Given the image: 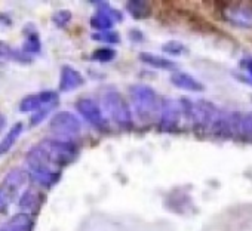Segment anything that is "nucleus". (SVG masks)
<instances>
[{
    "label": "nucleus",
    "mask_w": 252,
    "mask_h": 231,
    "mask_svg": "<svg viewBox=\"0 0 252 231\" xmlns=\"http://www.w3.org/2000/svg\"><path fill=\"white\" fill-rule=\"evenodd\" d=\"M242 67L246 70V73L249 74V77L252 79V58H246L242 61Z\"/></svg>",
    "instance_id": "27"
},
{
    "label": "nucleus",
    "mask_w": 252,
    "mask_h": 231,
    "mask_svg": "<svg viewBox=\"0 0 252 231\" xmlns=\"http://www.w3.org/2000/svg\"><path fill=\"white\" fill-rule=\"evenodd\" d=\"M96 6H98V9H96L95 15L91 18V26L94 29H96L98 33L99 31H110L111 27L114 26V23L123 20V15L117 9L111 8L107 3H98Z\"/></svg>",
    "instance_id": "9"
},
{
    "label": "nucleus",
    "mask_w": 252,
    "mask_h": 231,
    "mask_svg": "<svg viewBox=\"0 0 252 231\" xmlns=\"http://www.w3.org/2000/svg\"><path fill=\"white\" fill-rule=\"evenodd\" d=\"M239 135L245 141H251L252 143V113H248V114L242 116Z\"/></svg>",
    "instance_id": "20"
},
{
    "label": "nucleus",
    "mask_w": 252,
    "mask_h": 231,
    "mask_svg": "<svg viewBox=\"0 0 252 231\" xmlns=\"http://www.w3.org/2000/svg\"><path fill=\"white\" fill-rule=\"evenodd\" d=\"M180 116H181V105L174 99H163L162 101V111L159 119V129L162 132H175L180 126Z\"/></svg>",
    "instance_id": "8"
},
{
    "label": "nucleus",
    "mask_w": 252,
    "mask_h": 231,
    "mask_svg": "<svg viewBox=\"0 0 252 231\" xmlns=\"http://www.w3.org/2000/svg\"><path fill=\"white\" fill-rule=\"evenodd\" d=\"M94 40H99V42H105V43H110V45H114V43H119V34L114 33V31H99V33H95L92 36Z\"/></svg>",
    "instance_id": "23"
},
{
    "label": "nucleus",
    "mask_w": 252,
    "mask_h": 231,
    "mask_svg": "<svg viewBox=\"0 0 252 231\" xmlns=\"http://www.w3.org/2000/svg\"><path fill=\"white\" fill-rule=\"evenodd\" d=\"M6 126V119H5V116L0 113V132H2Z\"/></svg>",
    "instance_id": "28"
},
{
    "label": "nucleus",
    "mask_w": 252,
    "mask_h": 231,
    "mask_svg": "<svg viewBox=\"0 0 252 231\" xmlns=\"http://www.w3.org/2000/svg\"><path fill=\"white\" fill-rule=\"evenodd\" d=\"M224 18L236 27H252V6L243 3H233L224 9Z\"/></svg>",
    "instance_id": "10"
},
{
    "label": "nucleus",
    "mask_w": 252,
    "mask_h": 231,
    "mask_svg": "<svg viewBox=\"0 0 252 231\" xmlns=\"http://www.w3.org/2000/svg\"><path fill=\"white\" fill-rule=\"evenodd\" d=\"M33 225H34V221L32 215L23 212V213L14 215L6 224L0 227V231H33Z\"/></svg>",
    "instance_id": "13"
},
{
    "label": "nucleus",
    "mask_w": 252,
    "mask_h": 231,
    "mask_svg": "<svg viewBox=\"0 0 252 231\" xmlns=\"http://www.w3.org/2000/svg\"><path fill=\"white\" fill-rule=\"evenodd\" d=\"M102 104L105 107V111L108 113L110 119L116 122L123 129H131L132 128V113L129 105L126 104L123 96L116 92L110 90L104 95Z\"/></svg>",
    "instance_id": "3"
},
{
    "label": "nucleus",
    "mask_w": 252,
    "mask_h": 231,
    "mask_svg": "<svg viewBox=\"0 0 252 231\" xmlns=\"http://www.w3.org/2000/svg\"><path fill=\"white\" fill-rule=\"evenodd\" d=\"M76 108L77 111L82 114V117L92 125L95 129L101 131V132H107L108 131V122L104 117V114L101 111V108L98 107V104L94 99L89 98H82L76 102Z\"/></svg>",
    "instance_id": "7"
},
{
    "label": "nucleus",
    "mask_w": 252,
    "mask_h": 231,
    "mask_svg": "<svg viewBox=\"0 0 252 231\" xmlns=\"http://www.w3.org/2000/svg\"><path fill=\"white\" fill-rule=\"evenodd\" d=\"M85 83L83 76L70 65H63L61 76H60V90L61 92H71L80 87Z\"/></svg>",
    "instance_id": "11"
},
{
    "label": "nucleus",
    "mask_w": 252,
    "mask_h": 231,
    "mask_svg": "<svg viewBox=\"0 0 252 231\" xmlns=\"http://www.w3.org/2000/svg\"><path fill=\"white\" fill-rule=\"evenodd\" d=\"M140 59L146 64H149L150 67L153 68H158V70H174L175 68V64L166 58H162L159 55H155V54H150V52H141L140 54Z\"/></svg>",
    "instance_id": "16"
},
{
    "label": "nucleus",
    "mask_w": 252,
    "mask_h": 231,
    "mask_svg": "<svg viewBox=\"0 0 252 231\" xmlns=\"http://www.w3.org/2000/svg\"><path fill=\"white\" fill-rule=\"evenodd\" d=\"M163 52L169 54V55H174V57H178V55H183L186 52V46L180 42H175V40H171L168 43H165L162 46Z\"/></svg>",
    "instance_id": "22"
},
{
    "label": "nucleus",
    "mask_w": 252,
    "mask_h": 231,
    "mask_svg": "<svg viewBox=\"0 0 252 231\" xmlns=\"http://www.w3.org/2000/svg\"><path fill=\"white\" fill-rule=\"evenodd\" d=\"M126 11L135 20H146L152 15V5L149 2H141V0H132V2L126 3Z\"/></svg>",
    "instance_id": "15"
},
{
    "label": "nucleus",
    "mask_w": 252,
    "mask_h": 231,
    "mask_svg": "<svg viewBox=\"0 0 252 231\" xmlns=\"http://www.w3.org/2000/svg\"><path fill=\"white\" fill-rule=\"evenodd\" d=\"M40 145L48 153L52 165L60 171L61 168L70 165L79 154V148L71 141H61V140H45Z\"/></svg>",
    "instance_id": "4"
},
{
    "label": "nucleus",
    "mask_w": 252,
    "mask_h": 231,
    "mask_svg": "<svg viewBox=\"0 0 252 231\" xmlns=\"http://www.w3.org/2000/svg\"><path fill=\"white\" fill-rule=\"evenodd\" d=\"M135 113L141 122H152L162 111V98L147 85H135L129 89Z\"/></svg>",
    "instance_id": "2"
},
{
    "label": "nucleus",
    "mask_w": 252,
    "mask_h": 231,
    "mask_svg": "<svg viewBox=\"0 0 252 231\" xmlns=\"http://www.w3.org/2000/svg\"><path fill=\"white\" fill-rule=\"evenodd\" d=\"M49 129L60 137L64 138H71L80 134L82 125L80 120L70 111H60L51 119Z\"/></svg>",
    "instance_id": "6"
},
{
    "label": "nucleus",
    "mask_w": 252,
    "mask_h": 231,
    "mask_svg": "<svg viewBox=\"0 0 252 231\" xmlns=\"http://www.w3.org/2000/svg\"><path fill=\"white\" fill-rule=\"evenodd\" d=\"M42 107L46 108V107H49V105L45 104V101H43V98H42L40 93H37V95H29V96H26V98L21 101V104H20V111H21V113H32V111L37 113L39 110H42Z\"/></svg>",
    "instance_id": "18"
},
{
    "label": "nucleus",
    "mask_w": 252,
    "mask_h": 231,
    "mask_svg": "<svg viewBox=\"0 0 252 231\" xmlns=\"http://www.w3.org/2000/svg\"><path fill=\"white\" fill-rule=\"evenodd\" d=\"M18 204H20L21 209H24L27 212H36L39 209V206H40V196L36 191L29 190L21 196Z\"/></svg>",
    "instance_id": "19"
},
{
    "label": "nucleus",
    "mask_w": 252,
    "mask_h": 231,
    "mask_svg": "<svg viewBox=\"0 0 252 231\" xmlns=\"http://www.w3.org/2000/svg\"><path fill=\"white\" fill-rule=\"evenodd\" d=\"M26 179L27 175L20 168H15L6 173L2 184H0V212H5L11 206V203L18 196L20 190L26 184Z\"/></svg>",
    "instance_id": "5"
},
{
    "label": "nucleus",
    "mask_w": 252,
    "mask_h": 231,
    "mask_svg": "<svg viewBox=\"0 0 252 231\" xmlns=\"http://www.w3.org/2000/svg\"><path fill=\"white\" fill-rule=\"evenodd\" d=\"M114 58H116V51L111 48H99V49L94 51V54H92V59L99 61V62H110Z\"/></svg>",
    "instance_id": "21"
},
{
    "label": "nucleus",
    "mask_w": 252,
    "mask_h": 231,
    "mask_svg": "<svg viewBox=\"0 0 252 231\" xmlns=\"http://www.w3.org/2000/svg\"><path fill=\"white\" fill-rule=\"evenodd\" d=\"M171 83L183 90L187 92H202L203 90V85L193 76L184 73V71H175L171 76Z\"/></svg>",
    "instance_id": "12"
},
{
    "label": "nucleus",
    "mask_w": 252,
    "mask_h": 231,
    "mask_svg": "<svg viewBox=\"0 0 252 231\" xmlns=\"http://www.w3.org/2000/svg\"><path fill=\"white\" fill-rule=\"evenodd\" d=\"M26 166H27V169L30 172V178L36 184H39L42 187H46V188L57 184L60 176H61V171H58L52 165L48 153L45 151V148L40 144H37L36 147H33L27 153Z\"/></svg>",
    "instance_id": "1"
},
{
    "label": "nucleus",
    "mask_w": 252,
    "mask_h": 231,
    "mask_svg": "<svg viewBox=\"0 0 252 231\" xmlns=\"http://www.w3.org/2000/svg\"><path fill=\"white\" fill-rule=\"evenodd\" d=\"M23 129H24V125L21 122H17L15 125L11 126L8 134L2 138V141H0V156H5L15 145L17 140L23 134Z\"/></svg>",
    "instance_id": "14"
},
{
    "label": "nucleus",
    "mask_w": 252,
    "mask_h": 231,
    "mask_svg": "<svg viewBox=\"0 0 252 231\" xmlns=\"http://www.w3.org/2000/svg\"><path fill=\"white\" fill-rule=\"evenodd\" d=\"M29 33L26 31V42L23 45V51L29 55L32 54H40V49H42V43H40V39H39V34L37 31L34 30L33 24H29Z\"/></svg>",
    "instance_id": "17"
},
{
    "label": "nucleus",
    "mask_w": 252,
    "mask_h": 231,
    "mask_svg": "<svg viewBox=\"0 0 252 231\" xmlns=\"http://www.w3.org/2000/svg\"><path fill=\"white\" fill-rule=\"evenodd\" d=\"M52 21H54L55 26H58V27H65V26L71 21V12L67 11V9L58 11V12L54 14Z\"/></svg>",
    "instance_id": "24"
},
{
    "label": "nucleus",
    "mask_w": 252,
    "mask_h": 231,
    "mask_svg": "<svg viewBox=\"0 0 252 231\" xmlns=\"http://www.w3.org/2000/svg\"><path fill=\"white\" fill-rule=\"evenodd\" d=\"M15 51L17 49H12L6 42L0 40V59H14Z\"/></svg>",
    "instance_id": "25"
},
{
    "label": "nucleus",
    "mask_w": 252,
    "mask_h": 231,
    "mask_svg": "<svg viewBox=\"0 0 252 231\" xmlns=\"http://www.w3.org/2000/svg\"><path fill=\"white\" fill-rule=\"evenodd\" d=\"M54 107H46V108H42V110H39L34 116H33V117H32V120H30V126L33 128V126H37L39 123H42V120L46 117V116H48V113L52 110Z\"/></svg>",
    "instance_id": "26"
}]
</instances>
